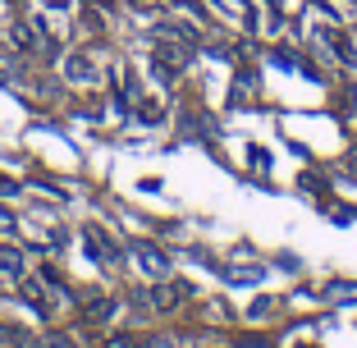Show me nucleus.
<instances>
[{"label": "nucleus", "instance_id": "nucleus-1", "mask_svg": "<svg viewBox=\"0 0 357 348\" xmlns=\"http://www.w3.org/2000/svg\"><path fill=\"white\" fill-rule=\"evenodd\" d=\"M87 248H92L96 262H110L115 257V248H110V239H101V229H87Z\"/></svg>", "mask_w": 357, "mask_h": 348}, {"label": "nucleus", "instance_id": "nucleus-2", "mask_svg": "<svg viewBox=\"0 0 357 348\" xmlns=\"http://www.w3.org/2000/svg\"><path fill=\"white\" fill-rule=\"evenodd\" d=\"M46 348H74L69 339H46Z\"/></svg>", "mask_w": 357, "mask_h": 348}, {"label": "nucleus", "instance_id": "nucleus-3", "mask_svg": "<svg viewBox=\"0 0 357 348\" xmlns=\"http://www.w3.org/2000/svg\"><path fill=\"white\" fill-rule=\"evenodd\" d=\"M110 348H133V339H110Z\"/></svg>", "mask_w": 357, "mask_h": 348}]
</instances>
